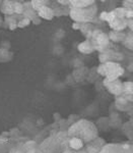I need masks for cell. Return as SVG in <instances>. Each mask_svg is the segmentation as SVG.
I'll return each instance as SVG.
<instances>
[{"label":"cell","instance_id":"cell-13","mask_svg":"<svg viewBox=\"0 0 133 153\" xmlns=\"http://www.w3.org/2000/svg\"><path fill=\"white\" fill-rule=\"evenodd\" d=\"M122 125V118L121 115L119 114V112L117 111H111L110 112V117H109V126L110 128L113 129H118Z\"/></svg>","mask_w":133,"mask_h":153},{"label":"cell","instance_id":"cell-30","mask_svg":"<svg viewBox=\"0 0 133 153\" xmlns=\"http://www.w3.org/2000/svg\"><path fill=\"white\" fill-rule=\"evenodd\" d=\"M61 153H87V151L85 150V148H82V149H80V150H72V149H70V148H66V149Z\"/></svg>","mask_w":133,"mask_h":153},{"label":"cell","instance_id":"cell-2","mask_svg":"<svg viewBox=\"0 0 133 153\" xmlns=\"http://www.w3.org/2000/svg\"><path fill=\"white\" fill-rule=\"evenodd\" d=\"M66 148H68L67 131H59L55 135H51L39 146L42 153H61Z\"/></svg>","mask_w":133,"mask_h":153},{"label":"cell","instance_id":"cell-10","mask_svg":"<svg viewBox=\"0 0 133 153\" xmlns=\"http://www.w3.org/2000/svg\"><path fill=\"white\" fill-rule=\"evenodd\" d=\"M105 144V140L101 137H98L95 140H93V141L87 143L85 145V150L87 151V153H98L101 151V149L104 147Z\"/></svg>","mask_w":133,"mask_h":153},{"label":"cell","instance_id":"cell-29","mask_svg":"<svg viewBox=\"0 0 133 153\" xmlns=\"http://www.w3.org/2000/svg\"><path fill=\"white\" fill-rule=\"evenodd\" d=\"M132 0H126V1H123V8H125L126 10H132Z\"/></svg>","mask_w":133,"mask_h":153},{"label":"cell","instance_id":"cell-19","mask_svg":"<svg viewBox=\"0 0 133 153\" xmlns=\"http://www.w3.org/2000/svg\"><path fill=\"white\" fill-rule=\"evenodd\" d=\"M108 37H109L110 41L118 43V42H123V40L125 39V37H126V33H125V32L111 31L110 33L108 34Z\"/></svg>","mask_w":133,"mask_h":153},{"label":"cell","instance_id":"cell-11","mask_svg":"<svg viewBox=\"0 0 133 153\" xmlns=\"http://www.w3.org/2000/svg\"><path fill=\"white\" fill-rule=\"evenodd\" d=\"M36 12H37V16H38L40 19H48V21H50V19H52L54 18V12L52 10V8H51L50 6L47 5V4L40 7V8H39Z\"/></svg>","mask_w":133,"mask_h":153},{"label":"cell","instance_id":"cell-1","mask_svg":"<svg viewBox=\"0 0 133 153\" xmlns=\"http://www.w3.org/2000/svg\"><path fill=\"white\" fill-rule=\"evenodd\" d=\"M68 138H77L83 144L93 141L98 137V130L93 122L85 118H78L67 129Z\"/></svg>","mask_w":133,"mask_h":153},{"label":"cell","instance_id":"cell-5","mask_svg":"<svg viewBox=\"0 0 133 153\" xmlns=\"http://www.w3.org/2000/svg\"><path fill=\"white\" fill-rule=\"evenodd\" d=\"M90 41L92 42L95 50L100 51L101 53L110 48V40L108 34H106L102 30L96 29L90 36Z\"/></svg>","mask_w":133,"mask_h":153},{"label":"cell","instance_id":"cell-20","mask_svg":"<svg viewBox=\"0 0 133 153\" xmlns=\"http://www.w3.org/2000/svg\"><path fill=\"white\" fill-rule=\"evenodd\" d=\"M96 28L93 27V25L92 23H87V24H82L81 25V28L79 31H81V33L85 35V37L87 38V40H90V36H92L93 32L95 31Z\"/></svg>","mask_w":133,"mask_h":153},{"label":"cell","instance_id":"cell-17","mask_svg":"<svg viewBox=\"0 0 133 153\" xmlns=\"http://www.w3.org/2000/svg\"><path fill=\"white\" fill-rule=\"evenodd\" d=\"M0 10L5 16H14L13 11V1H3L0 4Z\"/></svg>","mask_w":133,"mask_h":153},{"label":"cell","instance_id":"cell-34","mask_svg":"<svg viewBox=\"0 0 133 153\" xmlns=\"http://www.w3.org/2000/svg\"><path fill=\"white\" fill-rule=\"evenodd\" d=\"M32 23L35 24V25H39V24H41V19L39 18V16H37L36 19H34L33 21H32Z\"/></svg>","mask_w":133,"mask_h":153},{"label":"cell","instance_id":"cell-25","mask_svg":"<svg viewBox=\"0 0 133 153\" xmlns=\"http://www.w3.org/2000/svg\"><path fill=\"white\" fill-rule=\"evenodd\" d=\"M24 10V3L21 1H13V11L15 14H23Z\"/></svg>","mask_w":133,"mask_h":153},{"label":"cell","instance_id":"cell-37","mask_svg":"<svg viewBox=\"0 0 133 153\" xmlns=\"http://www.w3.org/2000/svg\"><path fill=\"white\" fill-rule=\"evenodd\" d=\"M0 4H1V1H0Z\"/></svg>","mask_w":133,"mask_h":153},{"label":"cell","instance_id":"cell-6","mask_svg":"<svg viewBox=\"0 0 133 153\" xmlns=\"http://www.w3.org/2000/svg\"><path fill=\"white\" fill-rule=\"evenodd\" d=\"M98 153H133L132 143L129 141L109 144L106 143Z\"/></svg>","mask_w":133,"mask_h":153},{"label":"cell","instance_id":"cell-27","mask_svg":"<svg viewBox=\"0 0 133 153\" xmlns=\"http://www.w3.org/2000/svg\"><path fill=\"white\" fill-rule=\"evenodd\" d=\"M7 144H10V141L7 139H4V138L0 137V151H5Z\"/></svg>","mask_w":133,"mask_h":153},{"label":"cell","instance_id":"cell-28","mask_svg":"<svg viewBox=\"0 0 133 153\" xmlns=\"http://www.w3.org/2000/svg\"><path fill=\"white\" fill-rule=\"evenodd\" d=\"M31 24V21L29 19H26V18H23L21 21L18 22V28H24V27L29 26Z\"/></svg>","mask_w":133,"mask_h":153},{"label":"cell","instance_id":"cell-33","mask_svg":"<svg viewBox=\"0 0 133 153\" xmlns=\"http://www.w3.org/2000/svg\"><path fill=\"white\" fill-rule=\"evenodd\" d=\"M81 25H82V24H79V23H73V24H72V29H73V30H80Z\"/></svg>","mask_w":133,"mask_h":153},{"label":"cell","instance_id":"cell-15","mask_svg":"<svg viewBox=\"0 0 133 153\" xmlns=\"http://www.w3.org/2000/svg\"><path fill=\"white\" fill-rule=\"evenodd\" d=\"M88 74H90L88 68H85V66H80V68H76V70L73 71L72 76H73V79H74L76 82H81V81H83L85 78H87Z\"/></svg>","mask_w":133,"mask_h":153},{"label":"cell","instance_id":"cell-16","mask_svg":"<svg viewBox=\"0 0 133 153\" xmlns=\"http://www.w3.org/2000/svg\"><path fill=\"white\" fill-rule=\"evenodd\" d=\"M77 50L82 54H90L95 51L92 42L90 40H85L77 45Z\"/></svg>","mask_w":133,"mask_h":153},{"label":"cell","instance_id":"cell-24","mask_svg":"<svg viewBox=\"0 0 133 153\" xmlns=\"http://www.w3.org/2000/svg\"><path fill=\"white\" fill-rule=\"evenodd\" d=\"M132 91H133V83L131 81H127V82L123 83V94L132 95Z\"/></svg>","mask_w":133,"mask_h":153},{"label":"cell","instance_id":"cell-9","mask_svg":"<svg viewBox=\"0 0 133 153\" xmlns=\"http://www.w3.org/2000/svg\"><path fill=\"white\" fill-rule=\"evenodd\" d=\"M101 63L108 62V61H113V62H119L124 59V55L121 52H118V51L112 50L111 48L105 50L104 52H102L98 56Z\"/></svg>","mask_w":133,"mask_h":153},{"label":"cell","instance_id":"cell-35","mask_svg":"<svg viewBox=\"0 0 133 153\" xmlns=\"http://www.w3.org/2000/svg\"><path fill=\"white\" fill-rule=\"evenodd\" d=\"M127 27H129L130 31H132V19H127Z\"/></svg>","mask_w":133,"mask_h":153},{"label":"cell","instance_id":"cell-8","mask_svg":"<svg viewBox=\"0 0 133 153\" xmlns=\"http://www.w3.org/2000/svg\"><path fill=\"white\" fill-rule=\"evenodd\" d=\"M115 107L119 111H131L132 110V95L121 94L120 96H116Z\"/></svg>","mask_w":133,"mask_h":153},{"label":"cell","instance_id":"cell-4","mask_svg":"<svg viewBox=\"0 0 133 153\" xmlns=\"http://www.w3.org/2000/svg\"><path fill=\"white\" fill-rule=\"evenodd\" d=\"M96 70H97L98 75L104 76V79H108V80L120 79V76L124 75L125 71L119 62H113V61L101 63Z\"/></svg>","mask_w":133,"mask_h":153},{"label":"cell","instance_id":"cell-32","mask_svg":"<svg viewBox=\"0 0 133 153\" xmlns=\"http://www.w3.org/2000/svg\"><path fill=\"white\" fill-rule=\"evenodd\" d=\"M26 153H42V152H41V150L39 149V147H34V148H32V149L28 150Z\"/></svg>","mask_w":133,"mask_h":153},{"label":"cell","instance_id":"cell-31","mask_svg":"<svg viewBox=\"0 0 133 153\" xmlns=\"http://www.w3.org/2000/svg\"><path fill=\"white\" fill-rule=\"evenodd\" d=\"M8 153H26V151L24 150L23 146H16V147L12 148Z\"/></svg>","mask_w":133,"mask_h":153},{"label":"cell","instance_id":"cell-7","mask_svg":"<svg viewBox=\"0 0 133 153\" xmlns=\"http://www.w3.org/2000/svg\"><path fill=\"white\" fill-rule=\"evenodd\" d=\"M103 85L112 95L120 96L123 94V82L120 79H115V80L104 79Z\"/></svg>","mask_w":133,"mask_h":153},{"label":"cell","instance_id":"cell-21","mask_svg":"<svg viewBox=\"0 0 133 153\" xmlns=\"http://www.w3.org/2000/svg\"><path fill=\"white\" fill-rule=\"evenodd\" d=\"M68 148L72 150H80L85 148V144L77 138H68Z\"/></svg>","mask_w":133,"mask_h":153},{"label":"cell","instance_id":"cell-26","mask_svg":"<svg viewBox=\"0 0 133 153\" xmlns=\"http://www.w3.org/2000/svg\"><path fill=\"white\" fill-rule=\"evenodd\" d=\"M123 45L125 46L127 49H130V50H132V33L130 32V34L128 35L126 34V37H125V39L123 40Z\"/></svg>","mask_w":133,"mask_h":153},{"label":"cell","instance_id":"cell-23","mask_svg":"<svg viewBox=\"0 0 133 153\" xmlns=\"http://www.w3.org/2000/svg\"><path fill=\"white\" fill-rule=\"evenodd\" d=\"M12 58V53L9 52L7 49L0 48V62H6Z\"/></svg>","mask_w":133,"mask_h":153},{"label":"cell","instance_id":"cell-12","mask_svg":"<svg viewBox=\"0 0 133 153\" xmlns=\"http://www.w3.org/2000/svg\"><path fill=\"white\" fill-rule=\"evenodd\" d=\"M110 28L113 30V31L116 32H123L124 29L127 27V19H113L112 22L109 23Z\"/></svg>","mask_w":133,"mask_h":153},{"label":"cell","instance_id":"cell-18","mask_svg":"<svg viewBox=\"0 0 133 153\" xmlns=\"http://www.w3.org/2000/svg\"><path fill=\"white\" fill-rule=\"evenodd\" d=\"M121 131L123 132V134H124L126 137L128 138V139L130 140V142L132 141V132H133V122L132 120H128V122L124 123V124L121 125Z\"/></svg>","mask_w":133,"mask_h":153},{"label":"cell","instance_id":"cell-22","mask_svg":"<svg viewBox=\"0 0 133 153\" xmlns=\"http://www.w3.org/2000/svg\"><path fill=\"white\" fill-rule=\"evenodd\" d=\"M97 126L98 130H102V131H108L110 128L109 126V117H100L97 120V124H95Z\"/></svg>","mask_w":133,"mask_h":153},{"label":"cell","instance_id":"cell-3","mask_svg":"<svg viewBox=\"0 0 133 153\" xmlns=\"http://www.w3.org/2000/svg\"><path fill=\"white\" fill-rule=\"evenodd\" d=\"M98 13V7L96 3L85 8H70L69 16L72 21L79 24H87L93 22Z\"/></svg>","mask_w":133,"mask_h":153},{"label":"cell","instance_id":"cell-36","mask_svg":"<svg viewBox=\"0 0 133 153\" xmlns=\"http://www.w3.org/2000/svg\"><path fill=\"white\" fill-rule=\"evenodd\" d=\"M0 26H1V18H0Z\"/></svg>","mask_w":133,"mask_h":153},{"label":"cell","instance_id":"cell-14","mask_svg":"<svg viewBox=\"0 0 133 153\" xmlns=\"http://www.w3.org/2000/svg\"><path fill=\"white\" fill-rule=\"evenodd\" d=\"M96 2L93 0H70L69 7L70 8H85L90 5H93Z\"/></svg>","mask_w":133,"mask_h":153}]
</instances>
